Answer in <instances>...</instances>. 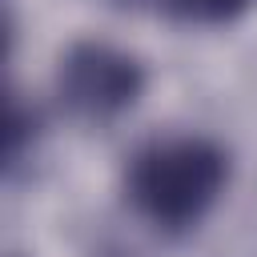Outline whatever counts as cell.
<instances>
[{
  "label": "cell",
  "mask_w": 257,
  "mask_h": 257,
  "mask_svg": "<svg viewBox=\"0 0 257 257\" xmlns=\"http://www.w3.org/2000/svg\"><path fill=\"white\" fill-rule=\"evenodd\" d=\"M157 8L189 24H221V20H233L245 8V0H157Z\"/></svg>",
  "instance_id": "3"
},
{
  "label": "cell",
  "mask_w": 257,
  "mask_h": 257,
  "mask_svg": "<svg viewBox=\"0 0 257 257\" xmlns=\"http://www.w3.org/2000/svg\"><path fill=\"white\" fill-rule=\"evenodd\" d=\"M145 76L141 64L108 44H76L64 60H60V100L92 120H104L120 108H128L141 92Z\"/></svg>",
  "instance_id": "2"
},
{
  "label": "cell",
  "mask_w": 257,
  "mask_h": 257,
  "mask_svg": "<svg viewBox=\"0 0 257 257\" xmlns=\"http://www.w3.org/2000/svg\"><path fill=\"white\" fill-rule=\"evenodd\" d=\"M225 173V153L209 141H157L133 157L128 197L149 221L165 229H185L201 221L205 209L217 201Z\"/></svg>",
  "instance_id": "1"
}]
</instances>
